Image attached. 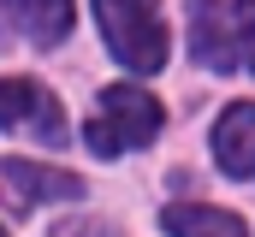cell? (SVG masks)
I'll list each match as a JSON object with an SVG mask.
<instances>
[{
	"label": "cell",
	"instance_id": "obj_5",
	"mask_svg": "<svg viewBox=\"0 0 255 237\" xmlns=\"http://www.w3.org/2000/svg\"><path fill=\"white\" fill-rule=\"evenodd\" d=\"M214 154L232 178H255V101H232L214 124Z\"/></svg>",
	"mask_w": 255,
	"mask_h": 237
},
{
	"label": "cell",
	"instance_id": "obj_10",
	"mask_svg": "<svg viewBox=\"0 0 255 237\" xmlns=\"http://www.w3.org/2000/svg\"><path fill=\"white\" fill-rule=\"evenodd\" d=\"M54 237H119L113 226H101V220H71V226H60Z\"/></svg>",
	"mask_w": 255,
	"mask_h": 237
},
{
	"label": "cell",
	"instance_id": "obj_1",
	"mask_svg": "<svg viewBox=\"0 0 255 237\" xmlns=\"http://www.w3.org/2000/svg\"><path fill=\"white\" fill-rule=\"evenodd\" d=\"M101 36L119 65H130L136 77L166 65V24H160V0H95Z\"/></svg>",
	"mask_w": 255,
	"mask_h": 237
},
{
	"label": "cell",
	"instance_id": "obj_2",
	"mask_svg": "<svg viewBox=\"0 0 255 237\" xmlns=\"http://www.w3.org/2000/svg\"><path fill=\"white\" fill-rule=\"evenodd\" d=\"M154 130H160V101H154L148 89H136V83L101 89V107H95L89 124H83V136H89V148H95L101 160L125 154V148H136V142H148Z\"/></svg>",
	"mask_w": 255,
	"mask_h": 237
},
{
	"label": "cell",
	"instance_id": "obj_8",
	"mask_svg": "<svg viewBox=\"0 0 255 237\" xmlns=\"http://www.w3.org/2000/svg\"><path fill=\"white\" fill-rule=\"evenodd\" d=\"M6 6V18L30 36V42H65V30H71V0H0Z\"/></svg>",
	"mask_w": 255,
	"mask_h": 237
},
{
	"label": "cell",
	"instance_id": "obj_11",
	"mask_svg": "<svg viewBox=\"0 0 255 237\" xmlns=\"http://www.w3.org/2000/svg\"><path fill=\"white\" fill-rule=\"evenodd\" d=\"M0 237H6V232H0Z\"/></svg>",
	"mask_w": 255,
	"mask_h": 237
},
{
	"label": "cell",
	"instance_id": "obj_9",
	"mask_svg": "<svg viewBox=\"0 0 255 237\" xmlns=\"http://www.w3.org/2000/svg\"><path fill=\"white\" fill-rule=\"evenodd\" d=\"M232 30H238V54H244V65L255 71V0H232Z\"/></svg>",
	"mask_w": 255,
	"mask_h": 237
},
{
	"label": "cell",
	"instance_id": "obj_6",
	"mask_svg": "<svg viewBox=\"0 0 255 237\" xmlns=\"http://www.w3.org/2000/svg\"><path fill=\"white\" fill-rule=\"evenodd\" d=\"M160 232L166 237H250V226H244L232 208L178 202V208H160Z\"/></svg>",
	"mask_w": 255,
	"mask_h": 237
},
{
	"label": "cell",
	"instance_id": "obj_3",
	"mask_svg": "<svg viewBox=\"0 0 255 237\" xmlns=\"http://www.w3.org/2000/svg\"><path fill=\"white\" fill-rule=\"evenodd\" d=\"M0 130H24V136H42L48 148H60L65 142L60 101L36 77H0Z\"/></svg>",
	"mask_w": 255,
	"mask_h": 237
},
{
	"label": "cell",
	"instance_id": "obj_4",
	"mask_svg": "<svg viewBox=\"0 0 255 237\" xmlns=\"http://www.w3.org/2000/svg\"><path fill=\"white\" fill-rule=\"evenodd\" d=\"M0 184L12 190V208H36V202H77L83 196V178L60 172L48 160H24V154H6L0 160Z\"/></svg>",
	"mask_w": 255,
	"mask_h": 237
},
{
	"label": "cell",
	"instance_id": "obj_7",
	"mask_svg": "<svg viewBox=\"0 0 255 237\" xmlns=\"http://www.w3.org/2000/svg\"><path fill=\"white\" fill-rule=\"evenodd\" d=\"M190 54L208 65V71H232V36H220V0H190Z\"/></svg>",
	"mask_w": 255,
	"mask_h": 237
}]
</instances>
